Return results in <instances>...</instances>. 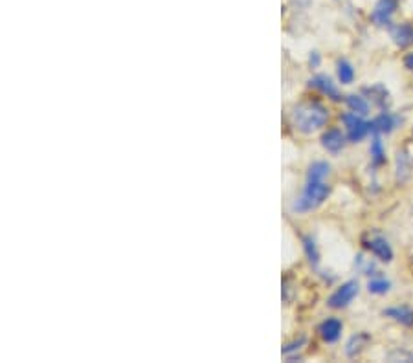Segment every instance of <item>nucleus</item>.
Returning <instances> with one entry per match:
<instances>
[{
	"mask_svg": "<svg viewBox=\"0 0 413 363\" xmlns=\"http://www.w3.org/2000/svg\"><path fill=\"white\" fill-rule=\"evenodd\" d=\"M329 120V112L320 101H301L294 106L292 123L303 134H312L321 129Z\"/></svg>",
	"mask_w": 413,
	"mask_h": 363,
	"instance_id": "1",
	"label": "nucleus"
},
{
	"mask_svg": "<svg viewBox=\"0 0 413 363\" xmlns=\"http://www.w3.org/2000/svg\"><path fill=\"white\" fill-rule=\"evenodd\" d=\"M329 195L330 187L329 184H325V180H323V182H307V185L303 189L301 197L296 200L292 209L298 213L312 211V209H316V207H320L321 204L325 202Z\"/></svg>",
	"mask_w": 413,
	"mask_h": 363,
	"instance_id": "2",
	"label": "nucleus"
},
{
	"mask_svg": "<svg viewBox=\"0 0 413 363\" xmlns=\"http://www.w3.org/2000/svg\"><path fill=\"white\" fill-rule=\"evenodd\" d=\"M342 121H344L345 129H347L349 142H353V143L362 142L367 134L371 133V125H369V121L364 120L360 114L347 112V114L342 116Z\"/></svg>",
	"mask_w": 413,
	"mask_h": 363,
	"instance_id": "3",
	"label": "nucleus"
},
{
	"mask_svg": "<svg viewBox=\"0 0 413 363\" xmlns=\"http://www.w3.org/2000/svg\"><path fill=\"white\" fill-rule=\"evenodd\" d=\"M358 292H360V286H358L357 281H347L344 285L336 290L335 294L329 297V307L330 308H345L353 303V299L357 297Z\"/></svg>",
	"mask_w": 413,
	"mask_h": 363,
	"instance_id": "4",
	"label": "nucleus"
},
{
	"mask_svg": "<svg viewBox=\"0 0 413 363\" xmlns=\"http://www.w3.org/2000/svg\"><path fill=\"white\" fill-rule=\"evenodd\" d=\"M400 0H378L371 13V20L376 26H390L391 17L399 8Z\"/></svg>",
	"mask_w": 413,
	"mask_h": 363,
	"instance_id": "5",
	"label": "nucleus"
},
{
	"mask_svg": "<svg viewBox=\"0 0 413 363\" xmlns=\"http://www.w3.org/2000/svg\"><path fill=\"white\" fill-rule=\"evenodd\" d=\"M366 246L378 261L390 262L391 259H393V250H391L390 242H388L382 235H373L371 239L366 242Z\"/></svg>",
	"mask_w": 413,
	"mask_h": 363,
	"instance_id": "6",
	"label": "nucleus"
},
{
	"mask_svg": "<svg viewBox=\"0 0 413 363\" xmlns=\"http://www.w3.org/2000/svg\"><path fill=\"white\" fill-rule=\"evenodd\" d=\"M309 85H311L312 88L320 90L323 96L330 97L333 101H342V94H340V90L336 88V85L333 83V79H330L329 75H323V74L314 75V78L309 81Z\"/></svg>",
	"mask_w": 413,
	"mask_h": 363,
	"instance_id": "7",
	"label": "nucleus"
},
{
	"mask_svg": "<svg viewBox=\"0 0 413 363\" xmlns=\"http://www.w3.org/2000/svg\"><path fill=\"white\" fill-rule=\"evenodd\" d=\"M400 123V120L397 116H393L391 112L384 111L382 114H378L373 121H369L371 125V133L373 134H390L393 133V129Z\"/></svg>",
	"mask_w": 413,
	"mask_h": 363,
	"instance_id": "8",
	"label": "nucleus"
},
{
	"mask_svg": "<svg viewBox=\"0 0 413 363\" xmlns=\"http://www.w3.org/2000/svg\"><path fill=\"white\" fill-rule=\"evenodd\" d=\"M391 39L399 48H408L413 44V24L402 23L391 28Z\"/></svg>",
	"mask_w": 413,
	"mask_h": 363,
	"instance_id": "9",
	"label": "nucleus"
},
{
	"mask_svg": "<svg viewBox=\"0 0 413 363\" xmlns=\"http://www.w3.org/2000/svg\"><path fill=\"white\" fill-rule=\"evenodd\" d=\"M342 321L336 319V317H329L325 321L320 325V336L321 340L325 343H335V341L340 340V334H342Z\"/></svg>",
	"mask_w": 413,
	"mask_h": 363,
	"instance_id": "10",
	"label": "nucleus"
},
{
	"mask_svg": "<svg viewBox=\"0 0 413 363\" xmlns=\"http://www.w3.org/2000/svg\"><path fill=\"white\" fill-rule=\"evenodd\" d=\"M321 145H323V149L333 152V154H338L345 145V136L338 129H330L321 136Z\"/></svg>",
	"mask_w": 413,
	"mask_h": 363,
	"instance_id": "11",
	"label": "nucleus"
},
{
	"mask_svg": "<svg viewBox=\"0 0 413 363\" xmlns=\"http://www.w3.org/2000/svg\"><path fill=\"white\" fill-rule=\"evenodd\" d=\"M384 316L400 323V325H413V310L408 307H391L385 308Z\"/></svg>",
	"mask_w": 413,
	"mask_h": 363,
	"instance_id": "12",
	"label": "nucleus"
},
{
	"mask_svg": "<svg viewBox=\"0 0 413 363\" xmlns=\"http://www.w3.org/2000/svg\"><path fill=\"white\" fill-rule=\"evenodd\" d=\"M364 92H366L367 96H369V99H371L378 109H382V111H385V109L390 106V92H388L382 85H375V87L366 88Z\"/></svg>",
	"mask_w": 413,
	"mask_h": 363,
	"instance_id": "13",
	"label": "nucleus"
},
{
	"mask_svg": "<svg viewBox=\"0 0 413 363\" xmlns=\"http://www.w3.org/2000/svg\"><path fill=\"white\" fill-rule=\"evenodd\" d=\"M330 166L327 161H314L307 171V182H323L329 176Z\"/></svg>",
	"mask_w": 413,
	"mask_h": 363,
	"instance_id": "14",
	"label": "nucleus"
},
{
	"mask_svg": "<svg viewBox=\"0 0 413 363\" xmlns=\"http://www.w3.org/2000/svg\"><path fill=\"white\" fill-rule=\"evenodd\" d=\"M369 154H371V161L375 167L382 166V164L385 161V149H384V143H382V140H381V134H375V136H373L371 147H369Z\"/></svg>",
	"mask_w": 413,
	"mask_h": 363,
	"instance_id": "15",
	"label": "nucleus"
},
{
	"mask_svg": "<svg viewBox=\"0 0 413 363\" xmlns=\"http://www.w3.org/2000/svg\"><path fill=\"white\" fill-rule=\"evenodd\" d=\"M369 341V336L360 332V334L353 336L351 340L347 341V347H345V354H347L349 358H354L357 354L362 352V349L366 347V343Z\"/></svg>",
	"mask_w": 413,
	"mask_h": 363,
	"instance_id": "16",
	"label": "nucleus"
},
{
	"mask_svg": "<svg viewBox=\"0 0 413 363\" xmlns=\"http://www.w3.org/2000/svg\"><path fill=\"white\" fill-rule=\"evenodd\" d=\"M345 103H347L349 111L354 112V114L366 116L367 112H369V101H367V99L364 96H357V94H351V96H347Z\"/></svg>",
	"mask_w": 413,
	"mask_h": 363,
	"instance_id": "17",
	"label": "nucleus"
},
{
	"mask_svg": "<svg viewBox=\"0 0 413 363\" xmlns=\"http://www.w3.org/2000/svg\"><path fill=\"white\" fill-rule=\"evenodd\" d=\"M336 70H338V79L342 85H351L354 81V68L353 65L345 59H340L338 65H336Z\"/></svg>",
	"mask_w": 413,
	"mask_h": 363,
	"instance_id": "18",
	"label": "nucleus"
},
{
	"mask_svg": "<svg viewBox=\"0 0 413 363\" xmlns=\"http://www.w3.org/2000/svg\"><path fill=\"white\" fill-rule=\"evenodd\" d=\"M390 288H391V283L382 276L371 277L369 283H367V290H369L371 294H376V295H382V294H385V292H390Z\"/></svg>",
	"mask_w": 413,
	"mask_h": 363,
	"instance_id": "19",
	"label": "nucleus"
},
{
	"mask_svg": "<svg viewBox=\"0 0 413 363\" xmlns=\"http://www.w3.org/2000/svg\"><path fill=\"white\" fill-rule=\"evenodd\" d=\"M303 250H305V255H307L309 262L312 266H318L320 262V253H318L316 242L312 240V237H303Z\"/></svg>",
	"mask_w": 413,
	"mask_h": 363,
	"instance_id": "20",
	"label": "nucleus"
},
{
	"mask_svg": "<svg viewBox=\"0 0 413 363\" xmlns=\"http://www.w3.org/2000/svg\"><path fill=\"white\" fill-rule=\"evenodd\" d=\"M409 158H408V154H406V152H399V158H397V175H399V180H404L406 178V175H408L409 173V167L406 166V161H408Z\"/></svg>",
	"mask_w": 413,
	"mask_h": 363,
	"instance_id": "21",
	"label": "nucleus"
},
{
	"mask_svg": "<svg viewBox=\"0 0 413 363\" xmlns=\"http://www.w3.org/2000/svg\"><path fill=\"white\" fill-rule=\"evenodd\" d=\"M388 359L390 362H413V354L406 352V350H393L388 354Z\"/></svg>",
	"mask_w": 413,
	"mask_h": 363,
	"instance_id": "22",
	"label": "nucleus"
},
{
	"mask_svg": "<svg viewBox=\"0 0 413 363\" xmlns=\"http://www.w3.org/2000/svg\"><path fill=\"white\" fill-rule=\"evenodd\" d=\"M303 343H305V338H299L298 341H292V343H289L287 347H283V354L285 356H290V354L296 352Z\"/></svg>",
	"mask_w": 413,
	"mask_h": 363,
	"instance_id": "23",
	"label": "nucleus"
},
{
	"mask_svg": "<svg viewBox=\"0 0 413 363\" xmlns=\"http://www.w3.org/2000/svg\"><path fill=\"white\" fill-rule=\"evenodd\" d=\"M309 63H311L312 68H318V66H320V63H321L320 54H318V51H312L311 57H309Z\"/></svg>",
	"mask_w": 413,
	"mask_h": 363,
	"instance_id": "24",
	"label": "nucleus"
},
{
	"mask_svg": "<svg viewBox=\"0 0 413 363\" xmlns=\"http://www.w3.org/2000/svg\"><path fill=\"white\" fill-rule=\"evenodd\" d=\"M404 65H406V68L413 70V54H408V56L404 57Z\"/></svg>",
	"mask_w": 413,
	"mask_h": 363,
	"instance_id": "25",
	"label": "nucleus"
}]
</instances>
